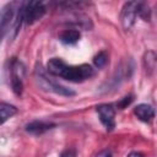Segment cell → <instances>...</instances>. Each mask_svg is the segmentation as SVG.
Segmentation results:
<instances>
[{"mask_svg": "<svg viewBox=\"0 0 157 157\" xmlns=\"http://www.w3.org/2000/svg\"><path fill=\"white\" fill-rule=\"evenodd\" d=\"M47 71L54 76L63 77L71 82H82L93 76V67L88 64L67 65L60 58H52L47 64Z\"/></svg>", "mask_w": 157, "mask_h": 157, "instance_id": "obj_1", "label": "cell"}, {"mask_svg": "<svg viewBox=\"0 0 157 157\" xmlns=\"http://www.w3.org/2000/svg\"><path fill=\"white\" fill-rule=\"evenodd\" d=\"M34 77H36V81L37 83L45 91H50V92H54L56 94H60V96H66V97H70V96H75V91L50 80L47 77L45 72L42 70V67L37 66L36 69V72H34Z\"/></svg>", "mask_w": 157, "mask_h": 157, "instance_id": "obj_2", "label": "cell"}, {"mask_svg": "<svg viewBox=\"0 0 157 157\" xmlns=\"http://www.w3.org/2000/svg\"><path fill=\"white\" fill-rule=\"evenodd\" d=\"M10 72H11L10 76L11 88L16 96H21L23 92V77H25L23 64L16 58H12L10 61Z\"/></svg>", "mask_w": 157, "mask_h": 157, "instance_id": "obj_3", "label": "cell"}, {"mask_svg": "<svg viewBox=\"0 0 157 157\" xmlns=\"http://www.w3.org/2000/svg\"><path fill=\"white\" fill-rule=\"evenodd\" d=\"M23 22L26 25H33L38 20H40L45 13V6L42 1H28L22 6Z\"/></svg>", "mask_w": 157, "mask_h": 157, "instance_id": "obj_4", "label": "cell"}, {"mask_svg": "<svg viewBox=\"0 0 157 157\" xmlns=\"http://www.w3.org/2000/svg\"><path fill=\"white\" fill-rule=\"evenodd\" d=\"M18 9H15V4H7L6 6L2 7L1 10V16H0V29H1V38H5L6 33L10 32L12 28L16 15H17Z\"/></svg>", "mask_w": 157, "mask_h": 157, "instance_id": "obj_5", "label": "cell"}, {"mask_svg": "<svg viewBox=\"0 0 157 157\" xmlns=\"http://www.w3.org/2000/svg\"><path fill=\"white\" fill-rule=\"evenodd\" d=\"M137 6H139V2L136 1H129L124 4L120 13V21L125 31H129L135 25L136 16H137Z\"/></svg>", "mask_w": 157, "mask_h": 157, "instance_id": "obj_6", "label": "cell"}, {"mask_svg": "<svg viewBox=\"0 0 157 157\" xmlns=\"http://www.w3.org/2000/svg\"><path fill=\"white\" fill-rule=\"evenodd\" d=\"M98 115H99V120L101 123L105 126L107 130H113L114 126H115V120H114V117H115V110H114V107L112 104H99L97 105L96 108Z\"/></svg>", "mask_w": 157, "mask_h": 157, "instance_id": "obj_7", "label": "cell"}, {"mask_svg": "<svg viewBox=\"0 0 157 157\" xmlns=\"http://www.w3.org/2000/svg\"><path fill=\"white\" fill-rule=\"evenodd\" d=\"M55 126V124L53 123H45V121H39V120H34V121H31L28 123L26 126H25V130L32 135H42L44 134L45 131L53 129Z\"/></svg>", "mask_w": 157, "mask_h": 157, "instance_id": "obj_8", "label": "cell"}, {"mask_svg": "<svg viewBox=\"0 0 157 157\" xmlns=\"http://www.w3.org/2000/svg\"><path fill=\"white\" fill-rule=\"evenodd\" d=\"M134 114L141 121H145V123H148V121H151L155 118V110H153V108L151 105H148V104H145V103H141V104L136 105L134 108Z\"/></svg>", "mask_w": 157, "mask_h": 157, "instance_id": "obj_9", "label": "cell"}, {"mask_svg": "<svg viewBox=\"0 0 157 157\" xmlns=\"http://www.w3.org/2000/svg\"><path fill=\"white\" fill-rule=\"evenodd\" d=\"M81 34L76 29H66L60 34V42L64 44H75L76 42H78Z\"/></svg>", "mask_w": 157, "mask_h": 157, "instance_id": "obj_10", "label": "cell"}, {"mask_svg": "<svg viewBox=\"0 0 157 157\" xmlns=\"http://www.w3.org/2000/svg\"><path fill=\"white\" fill-rule=\"evenodd\" d=\"M17 113V108L15 105H11L9 103L1 102L0 104V117H1V124H4L7 119L13 117Z\"/></svg>", "mask_w": 157, "mask_h": 157, "instance_id": "obj_11", "label": "cell"}, {"mask_svg": "<svg viewBox=\"0 0 157 157\" xmlns=\"http://www.w3.org/2000/svg\"><path fill=\"white\" fill-rule=\"evenodd\" d=\"M107 63H108V54H107L105 52H99V53L96 54L94 58H93V64H94V66L98 67V69L103 67Z\"/></svg>", "mask_w": 157, "mask_h": 157, "instance_id": "obj_12", "label": "cell"}, {"mask_svg": "<svg viewBox=\"0 0 157 157\" xmlns=\"http://www.w3.org/2000/svg\"><path fill=\"white\" fill-rule=\"evenodd\" d=\"M150 7L144 4V2H139V6H137V16H140L141 18H144L145 21H148L150 20Z\"/></svg>", "mask_w": 157, "mask_h": 157, "instance_id": "obj_13", "label": "cell"}, {"mask_svg": "<svg viewBox=\"0 0 157 157\" xmlns=\"http://www.w3.org/2000/svg\"><path fill=\"white\" fill-rule=\"evenodd\" d=\"M131 102H132V96H126V97H124L121 101H119V102L117 103V105H118L119 109H124V108H126V105H129Z\"/></svg>", "mask_w": 157, "mask_h": 157, "instance_id": "obj_14", "label": "cell"}, {"mask_svg": "<svg viewBox=\"0 0 157 157\" xmlns=\"http://www.w3.org/2000/svg\"><path fill=\"white\" fill-rule=\"evenodd\" d=\"M59 157H76V151L75 148H66L60 153Z\"/></svg>", "mask_w": 157, "mask_h": 157, "instance_id": "obj_15", "label": "cell"}, {"mask_svg": "<svg viewBox=\"0 0 157 157\" xmlns=\"http://www.w3.org/2000/svg\"><path fill=\"white\" fill-rule=\"evenodd\" d=\"M96 157H112V152L109 150H103V151L98 152Z\"/></svg>", "mask_w": 157, "mask_h": 157, "instance_id": "obj_16", "label": "cell"}, {"mask_svg": "<svg viewBox=\"0 0 157 157\" xmlns=\"http://www.w3.org/2000/svg\"><path fill=\"white\" fill-rule=\"evenodd\" d=\"M128 157H144V155L141 152H137V151H134V152H130L128 155Z\"/></svg>", "mask_w": 157, "mask_h": 157, "instance_id": "obj_17", "label": "cell"}]
</instances>
